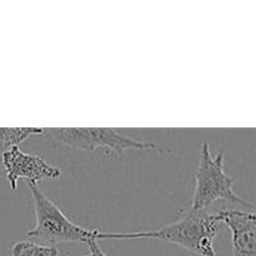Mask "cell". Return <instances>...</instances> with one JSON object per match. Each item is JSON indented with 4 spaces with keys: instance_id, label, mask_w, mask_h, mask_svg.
Returning a JSON list of instances; mask_svg holds the SVG:
<instances>
[{
    "instance_id": "5b68a950",
    "label": "cell",
    "mask_w": 256,
    "mask_h": 256,
    "mask_svg": "<svg viewBox=\"0 0 256 256\" xmlns=\"http://www.w3.org/2000/svg\"><path fill=\"white\" fill-rule=\"evenodd\" d=\"M2 164L12 190L18 189V182L20 179L38 184L40 180L60 179L62 176L59 168L52 166L40 155L22 152L20 146H12L2 152Z\"/></svg>"
},
{
    "instance_id": "52a82bcc",
    "label": "cell",
    "mask_w": 256,
    "mask_h": 256,
    "mask_svg": "<svg viewBox=\"0 0 256 256\" xmlns=\"http://www.w3.org/2000/svg\"><path fill=\"white\" fill-rule=\"evenodd\" d=\"M45 128H0V154L12 146H19L24 140L44 134Z\"/></svg>"
},
{
    "instance_id": "ba28073f",
    "label": "cell",
    "mask_w": 256,
    "mask_h": 256,
    "mask_svg": "<svg viewBox=\"0 0 256 256\" xmlns=\"http://www.w3.org/2000/svg\"><path fill=\"white\" fill-rule=\"evenodd\" d=\"M10 256H59V252L55 246L22 240L12 245Z\"/></svg>"
},
{
    "instance_id": "3957f363",
    "label": "cell",
    "mask_w": 256,
    "mask_h": 256,
    "mask_svg": "<svg viewBox=\"0 0 256 256\" xmlns=\"http://www.w3.org/2000/svg\"><path fill=\"white\" fill-rule=\"evenodd\" d=\"M28 185L34 202L36 216V226L28 232V236L39 239L50 246L60 242L88 244L90 239H95L96 230H88L72 222L39 189L38 184L29 182Z\"/></svg>"
},
{
    "instance_id": "277c9868",
    "label": "cell",
    "mask_w": 256,
    "mask_h": 256,
    "mask_svg": "<svg viewBox=\"0 0 256 256\" xmlns=\"http://www.w3.org/2000/svg\"><path fill=\"white\" fill-rule=\"evenodd\" d=\"M44 134L72 149L92 152L104 148L115 152L120 158L126 150L156 149L154 142H139L122 134L114 128H50L44 129Z\"/></svg>"
},
{
    "instance_id": "6da1fadb",
    "label": "cell",
    "mask_w": 256,
    "mask_h": 256,
    "mask_svg": "<svg viewBox=\"0 0 256 256\" xmlns=\"http://www.w3.org/2000/svg\"><path fill=\"white\" fill-rule=\"evenodd\" d=\"M220 230L216 215L206 210H192L184 212L179 220L159 230L129 232H102L96 230L95 240L116 239H154L172 242L198 256H215L214 239Z\"/></svg>"
},
{
    "instance_id": "9c48e42d",
    "label": "cell",
    "mask_w": 256,
    "mask_h": 256,
    "mask_svg": "<svg viewBox=\"0 0 256 256\" xmlns=\"http://www.w3.org/2000/svg\"><path fill=\"white\" fill-rule=\"evenodd\" d=\"M86 245L89 246V254L80 255V256H108L102 249H100L99 244H98V242L95 239H90ZM69 256H76V255H69Z\"/></svg>"
},
{
    "instance_id": "7a4b0ae2",
    "label": "cell",
    "mask_w": 256,
    "mask_h": 256,
    "mask_svg": "<svg viewBox=\"0 0 256 256\" xmlns=\"http://www.w3.org/2000/svg\"><path fill=\"white\" fill-rule=\"evenodd\" d=\"M219 200L234 202L254 210L252 205L242 200L234 190V180L224 169V152L212 154L210 145L202 142V156L195 174L194 196L190 208L192 210H205Z\"/></svg>"
},
{
    "instance_id": "8992f818",
    "label": "cell",
    "mask_w": 256,
    "mask_h": 256,
    "mask_svg": "<svg viewBox=\"0 0 256 256\" xmlns=\"http://www.w3.org/2000/svg\"><path fill=\"white\" fill-rule=\"evenodd\" d=\"M215 215L218 222L226 225L232 232L234 256H256L254 210H220Z\"/></svg>"
}]
</instances>
